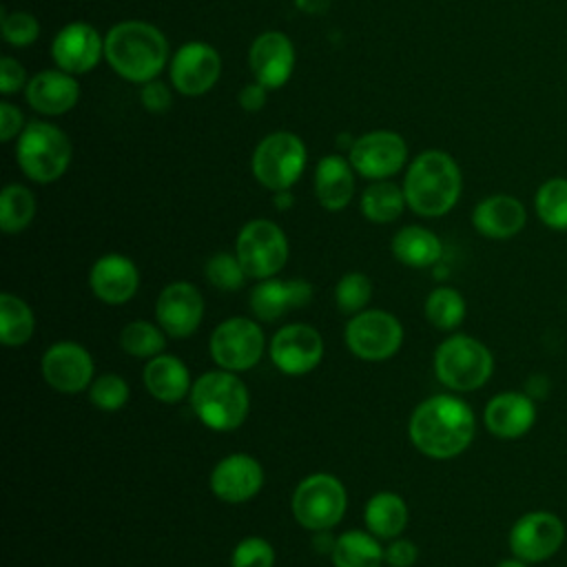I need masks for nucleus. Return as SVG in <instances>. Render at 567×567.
Wrapping results in <instances>:
<instances>
[{
    "mask_svg": "<svg viewBox=\"0 0 567 567\" xmlns=\"http://www.w3.org/2000/svg\"><path fill=\"white\" fill-rule=\"evenodd\" d=\"M16 159L29 179L49 184L66 173L71 164V142L62 128L35 120L20 133Z\"/></svg>",
    "mask_w": 567,
    "mask_h": 567,
    "instance_id": "obj_6",
    "label": "nucleus"
},
{
    "mask_svg": "<svg viewBox=\"0 0 567 567\" xmlns=\"http://www.w3.org/2000/svg\"><path fill=\"white\" fill-rule=\"evenodd\" d=\"M206 279L210 286H215L217 290H239L244 286V279L248 277L239 257L230 255V252H217L206 261Z\"/></svg>",
    "mask_w": 567,
    "mask_h": 567,
    "instance_id": "obj_38",
    "label": "nucleus"
},
{
    "mask_svg": "<svg viewBox=\"0 0 567 567\" xmlns=\"http://www.w3.org/2000/svg\"><path fill=\"white\" fill-rule=\"evenodd\" d=\"M24 117L20 113L18 106H13L11 102H2L0 104V137L2 142H9L13 135L24 131Z\"/></svg>",
    "mask_w": 567,
    "mask_h": 567,
    "instance_id": "obj_45",
    "label": "nucleus"
},
{
    "mask_svg": "<svg viewBox=\"0 0 567 567\" xmlns=\"http://www.w3.org/2000/svg\"><path fill=\"white\" fill-rule=\"evenodd\" d=\"M567 529L558 514L547 509L525 512L514 520L507 534L512 556L536 565L554 558L565 545Z\"/></svg>",
    "mask_w": 567,
    "mask_h": 567,
    "instance_id": "obj_10",
    "label": "nucleus"
},
{
    "mask_svg": "<svg viewBox=\"0 0 567 567\" xmlns=\"http://www.w3.org/2000/svg\"><path fill=\"white\" fill-rule=\"evenodd\" d=\"M323 339L308 323H288L270 341V359L284 374H306L319 365Z\"/></svg>",
    "mask_w": 567,
    "mask_h": 567,
    "instance_id": "obj_14",
    "label": "nucleus"
},
{
    "mask_svg": "<svg viewBox=\"0 0 567 567\" xmlns=\"http://www.w3.org/2000/svg\"><path fill=\"white\" fill-rule=\"evenodd\" d=\"M348 159L361 177L385 179L403 168L408 144L394 131H372L352 142Z\"/></svg>",
    "mask_w": 567,
    "mask_h": 567,
    "instance_id": "obj_13",
    "label": "nucleus"
},
{
    "mask_svg": "<svg viewBox=\"0 0 567 567\" xmlns=\"http://www.w3.org/2000/svg\"><path fill=\"white\" fill-rule=\"evenodd\" d=\"M89 399L104 412H115L128 401V383L120 374H102L89 385Z\"/></svg>",
    "mask_w": 567,
    "mask_h": 567,
    "instance_id": "obj_39",
    "label": "nucleus"
},
{
    "mask_svg": "<svg viewBox=\"0 0 567 567\" xmlns=\"http://www.w3.org/2000/svg\"><path fill=\"white\" fill-rule=\"evenodd\" d=\"M51 55L58 69L82 75L95 69L100 58L104 55V38L95 27L86 22H71L58 31L51 42Z\"/></svg>",
    "mask_w": 567,
    "mask_h": 567,
    "instance_id": "obj_18",
    "label": "nucleus"
},
{
    "mask_svg": "<svg viewBox=\"0 0 567 567\" xmlns=\"http://www.w3.org/2000/svg\"><path fill=\"white\" fill-rule=\"evenodd\" d=\"M44 381L64 394H75L93 383V359L75 341H58L42 354Z\"/></svg>",
    "mask_w": 567,
    "mask_h": 567,
    "instance_id": "obj_16",
    "label": "nucleus"
},
{
    "mask_svg": "<svg viewBox=\"0 0 567 567\" xmlns=\"http://www.w3.org/2000/svg\"><path fill=\"white\" fill-rule=\"evenodd\" d=\"M383 558L390 567H412L419 558V549L412 540L408 538H394L385 551H383Z\"/></svg>",
    "mask_w": 567,
    "mask_h": 567,
    "instance_id": "obj_43",
    "label": "nucleus"
},
{
    "mask_svg": "<svg viewBox=\"0 0 567 567\" xmlns=\"http://www.w3.org/2000/svg\"><path fill=\"white\" fill-rule=\"evenodd\" d=\"M235 255L239 257L246 275L261 281L286 266L288 239L275 221L252 219L239 230Z\"/></svg>",
    "mask_w": 567,
    "mask_h": 567,
    "instance_id": "obj_9",
    "label": "nucleus"
},
{
    "mask_svg": "<svg viewBox=\"0 0 567 567\" xmlns=\"http://www.w3.org/2000/svg\"><path fill=\"white\" fill-rule=\"evenodd\" d=\"M527 224V210L514 195L496 193L481 199L472 210V226L487 239L516 237Z\"/></svg>",
    "mask_w": 567,
    "mask_h": 567,
    "instance_id": "obj_22",
    "label": "nucleus"
},
{
    "mask_svg": "<svg viewBox=\"0 0 567 567\" xmlns=\"http://www.w3.org/2000/svg\"><path fill=\"white\" fill-rule=\"evenodd\" d=\"M221 73L219 53L206 42H186L171 60V82L182 95H204Z\"/></svg>",
    "mask_w": 567,
    "mask_h": 567,
    "instance_id": "obj_15",
    "label": "nucleus"
},
{
    "mask_svg": "<svg viewBox=\"0 0 567 567\" xmlns=\"http://www.w3.org/2000/svg\"><path fill=\"white\" fill-rule=\"evenodd\" d=\"M536 217L551 230H567V177L545 179L534 195Z\"/></svg>",
    "mask_w": 567,
    "mask_h": 567,
    "instance_id": "obj_33",
    "label": "nucleus"
},
{
    "mask_svg": "<svg viewBox=\"0 0 567 567\" xmlns=\"http://www.w3.org/2000/svg\"><path fill=\"white\" fill-rule=\"evenodd\" d=\"M392 255L410 268H427L441 259L443 244L423 226H403L392 237Z\"/></svg>",
    "mask_w": 567,
    "mask_h": 567,
    "instance_id": "obj_28",
    "label": "nucleus"
},
{
    "mask_svg": "<svg viewBox=\"0 0 567 567\" xmlns=\"http://www.w3.org/2000/svg\"><path fill=\"white\" fill-rule=\"evenodd\" d=\"M144 385L162 403H179L193 388L188 368L173 354H157L144 365Z\"/></svg>",
    "mask_w": 567,
    "mask_h": 567,
    "instance_id": "obj_27",
    "label": "nucleus"
},
{
    "mask_svg": "<svg viewBox=\"0 0 567 567\" xmlns=\"http://www.w3.org/2000/svg\"><path fill=\"white\" fill-rule=\"evenodd\" d=\"M275 204H277V208H279V210L290 208V206H292V195H290L288 190H279V193L275 195Z\"/></svg>",
    "mask_w": 567,
    "mask_h": 567,
    "instance_id": "obj_48",
    "label": "nucleus"
},
{
    "mask_svg": "<svg viewBox=\"0 0 567 567\" xmlns=\"http://www.w3.org/2000/svg\"><path fill=\"white\" fill-rule=\"evenodd\" d=\"M405 193L392 182L377 179L370 184L361 195V213L365 219L374 224H390L394 221L405 208Z\"/></svg>",
    "mask_w": 567,
    "mask_h": 567,
    "instance_id": "obj_31",
    "label": "nucleus"
},
{
    "mask_svg": "<svg viewBox=\"0 0 567 567\" xmlns=\"http://www.w3.org/2000/svg\"><path fill=\"white\" fill-rule=\"evenodd\" d=\"M2 35L13 47H29L40 35L38 20L27 11L7 13L2 9Z\"/></svg>",
    "mask_w": 567,
    "mask_h": 567,
    "instance_id": "obj_41",
    "label": "nucleus"
},
{
    "mask_svg": "<svg viewBox=\"0 0 567 567\" xmlns=\"http://www.w3.org/2000/svg\"><path fill=\"white\" fill-rule=\"evenodd\" d=\"M120 346L124 352L140 357V359H153L162 354L166 339L164 330L151 321H131L120 332Z\"/></svg>",
    "mask_w": 567,
    "mask_h": 567,
    "instance_id": "obj_36",
    "label": "nucleus"
},
{
    "mask_svg": "<svg viewBox=\"0 0 567 567\" xmlns=\"http://www.w3.org/2000/svg\"><path fill=\"white\" fill-rule=\"evenodd\" d=\"M266 86H261L259 82H252V84H246L241 91H239V104L244 111H259L264 104H266Z\"/></svg>",
    "mask_w": 567,
    "mask_h": 567,
    "instance_id": "obj_46",
    "label": "nucleus"
},
{
    "mask_svg": "<svg viewBox=\"0 0 567 567\" xmlns=\"http://www.w3.org/2000/svg\"><path fill=\"white\" fill-rule=\"evenodd\" d=\"M155 317L166 334L175 339L190 337L202 323L204 299L199 290L188 281L168 284L157 297Z\"/></svg>",
    "mask_w": 567,
    "mask_h": 567,
    "instance_id": "obj_17",
    "label": "nucleus"
},
{
    "mask_svg": "<svg viewBox=\"0 0 567 567\" xmlns=\"http://www.w3.org/2000/svg\"><path fill=\"white\" fill-rule=\"evenodd\" d=\"M248 64L255 75V82H259L266 89H279L284 86L295 69V47L281 31H266L255 38Z\"/></svg>",
    "mask_w": 567,
    "mask_h": 567,
    "instance_id": "obj_20",
    "label": "nucleus"
},
{
    "mask_svg": "<svg viewBox=\"0 0 567 567\" xmlns=\"http://www.w3.org/2000/svg\"><path fill=\"white\" fill-rule=\"evenodd\" d=\"M140 100L148 113H166L173 104V93L164 82L151 80V82H144L140 91Z\"/></svg>",
    "mask_w": 567,
    "mask_h": 567,
    "instance_id": "obj_42",
    "label": "nucleus"
},
{
    "mask_svg": "<svg viewBox=\"0 0 567 567\" xmlns=\"http://www.w3.org/2000/svg\"><path fill=\"white\" fill-rule=\"evenodd\" d=\"M230 565L233 567H272L275 549L261 536H246L235 545Z\"/></svg>",
    "mask_w": 567,
    "mask_h": 567,
    "instance_id": "obj_40",
    "label": "nucleus"
},
{
    "mask_svg": "<svg viewBox=\"0 0 567 567\" xmlns=\"http://www.w3.org/2000/svg\"><path fill=\"white\" fill-rule=\"evenodd\" d=\"M297 9L306 11V13H323L330 7V0H295Z\"/></svg>",
    "mask_w": 567,
    "mask_h": 567,
    "instance_id": "obj_47",
    "label": "nucleus"
},
{
    "mask_svg": "<svg viewBox=\"0 0 567 567\" xmlns=\"http://www.w3.org/2000/svg\"><path fill=\"white\" fill-rule=\"evenodd\" d=\"M403 341V328L396 317L383 310H361L346 326L348 350L363 361L390 359Z\"/></svg>",
    "mask_w": 567,
    "mask_h": 567,
    "instance_id": "obj_12",
    "label": "nucleus"
},
{
    "mask_svg": "<svg viewBox=\"0 0 567 567\" xmlns=\"http://www.w3.org/2000/svg\"><path fill=\"white\" fill-rule=\"evenodd\" d=\"M27 102L44 115H62L71 111L80 97L78 80L58 69V71H40L27 82Z\"/></svg>",
    "mask_w": 567,
    "mask_h": 567,
    "instance_id": "obj_25",
    "label": "nucleus"
},
{
    "mask_svg": "<svg viewBox=\"0 0 567 567\" xmlns=\"http://www.w3.org/2000/svg\"><path fill=\"white\" fill-rule=\"evenodd\" d=\"M372 297V281L363 272H346L334 286V301L346 315L365 310Z\"/></svg>",
    "mask_w": 567,
    "mask_h": 567,
    "instance_id": "obj_37",
    "label": "nucleus"
},
{
    "mask_svg": "<svg viewBox=\"0 0 567 567\" xmlns=\"http://www.w3.org/2000/svg\"><path fill=\"white\" fill-rule=\"evenodd\" d=\"M408 505L394 492H379L365 503L363 520L370 534L377 538H399L408 527Z\"/></svg>",
    "mask_w": 567,
    "mask_h": 567,
    "instance_id": "obj_29",
    "label": "nucleus"
},
{
    "mask_svg": "<svg viewBox=\"0 0 567 567\" xmlns=\"http://www.w3.org/2000/svg\"><path fill=\"white\" fill-rule=\"evenodd\" d=\"M104 58L128 82H151L168 60L164 33L142 20L117 22L104 38Z\"/></svg>",
    "mask_w": 567,
    "mask_h": 567,
    "instance_id": "obj_2",
    "label": "nucleus"
},
{
    "mask_svg": "<svg viewBox=\"0 0 567 567\" xmlns=\"http://www.w3.org/2000/svg\"><path fill=\"white\" fill-rule=\"evenodd\" d=\"M346 487L343 483L326 472L306 476L292 494L295 520L312 532L332 529L346 514Z\"/></svg>",
    "mask_w": 567,
    "mask_h": 567,
    "instance_id": "obj_7",
    "label": "nucleus"
},
{
    "mask_svg": "<svg viewBox=\"0 0 567 567\" xmlns=\"http://www.w3.org/2000/svg\"><path fill=\"white\" fill-rule=\"evenodd\" d=\"M496 567H529V563H525L516 556H509V558H503L501 563H496Z\"/></svg>",
    "mask_w": 567,
    "mask_h": 567,
    "instance_id": "obj_49",
    "label": "nucleus"
},
{
    "mask_svg": "<svg viewBox=\"0 0 567 567\" xmlns=\"http://www.w3.org/2000/svg\"><path fill=\"white\" fill-rule=\"evenodd\" d=\"M492 372L494 357L489 348L470 334H452L441 341L434 352V374L454 392H472L483 388Z\"/></svg>",
    "mask_w": 567,
    "mask_h": 567,
    "instance_id": "obj_5",
    "label": "nucleus"
},
{
    "mask_svg": "<svg viewBox=\"0 0 567 567\" xmlns=\"http://www.w3.org/2000/svg\"><path fill=\"white\" fill-rule=\"evenodd\" d=\"M27 82V73L24 66L13 60V58H2L0 60V91L4 95H11L16 91H20Z\"/></svg>",
    "mask_w": 567,
    "mask_h": 567,
    "instance_id": "obj_44",
    "label": "nucleus"
},
{
    "mask_svg": "<svg viewBox=\"0 0 567 567\" xmlns=\"http://www.w3.org/2000/svg\"><path fill=\"white\" fill-rule=\"evenodd\" d=\"M264 485V470L248 454H228L210 472V489L224 503H246Z\"/></svg>",
    "mask_w": 567,
    "mask_h": 567,
    "instance_id": "obj_21",
    "label": "nucleus"
},
{
    "mask_svg": "<svg viewBox=\"0 0 567 567\" xmlns=\"http://www.w3.org/2000/svg\"><path fill=\"white\" fill-rule=\"evenodd\" d=\"M306 146L288 131L266 135L252 153V173L257 182L275 193L288 190L306 168Z\"/></svg>",
    "mask_w": 567,
    "mask_h": 567,
    "instance_id": "obj_8",
    "label": "nucleus"
},
{
    "mask_svg": "<svg viewBox=\"0 0 567 567\" xmlns=\"http://www.w3.org/2000/svg\"><path fill=\"white\" fill-rule=\"evenodd\" d=\"M467 312L463 295L452 286L434 288L425 299V317L436 330H454L463 323Z\"/></svg>",
    "mask_w": 567,
    "mask_h": 567,
    "instance_id": "obj_35",
    "label": "nucleus"
},
{
    "mask_svg": "<svg viewBox=\"0 0 567 567\" xmlns=\"http://www.w3.org/2000/svg\"><path fill=\"white\" fill-rule=\"evenodd\" d=\"M312 299V286L303 279H261L250 292V308L261 321H277L290 308H301Z\"/></svg>",
    "mask_w": 567,
    "mask_h": 567,
    "instance_id": "obj_24",
    "label": "nucleus"
},
{
    "mask_svg": "<svg viewBox=\"0 0 567 567\" xmlns=\"http://www.w3.org/2000/svg\"><path fill=\"white\" fill-rule=\"evenodd\" d=\"M35 217V197L22 184H9L0 195V228L9 235L24 230Z\"/></svg>",
    "mask_w": 567,
    "mask_h": 567,
    "instance_id": "obj_34",
    "label": "nucleus"
},
{
    "mask_svg": "<svg viewBox=\"0 0 567 567\" xmlns=\"http://www.w3.org/2000/svg\"><path fill=\"white\" fill-rule=\"evenodd\" d=\"M461 168L454 157L443 151H425L416 155L403 179L405 202L421 217H441L450 213L461 197Z\"/></svg>",
    "mask_w": 567,
    "mask_h": 567,
    "instance_id": "obj_3",
    "label": "nucleus"
},
{
    "mask_svg": "<svg viewBox=\"0 0 567 567\" xmlns=\"http://www.w3.org/2000/svg\"><path fill=\"white\" fill-rule=\"evenodd\" d=\"M483 423L496 439H520L536 423V401L532 394L518 390L498 392L487 401L483 410Z\"/></svg>",
    "mask_w": 567,
    "mask_h": 567,
    "instance_id": "obj_19",
    "label": "nucleus"
},
{
    "mask_svg": "<svg viewBox=\"0 0 567 567\" xmlns=\"http://www.w3.org/2000/svg\"><path fill=\"white\" fill-rule=\"evenodd\" d=\"M89 284L100 301L117 306L133 299L140 286V272L128 257L109 252L93 264L89 272Z\"/></svg>",
    "mask_w": 567,
    "mask_h": 567,
    "instance_id": "obj_23",
    "label": "nucleus"
},
{
    "mask_svg": "<svg viewBox=\"0 0 567 567\" xmlns=\"http://www.w3.org/2000/svg\"><path fill=\"white\" fill-rule=\"evenodd\" d=\"M264 348V330L248 317H230L210 334V357L221 370H250L259 363Z\"/></svg>",
    "mask_w": 567,
    "mask_h": 567,
    "instance_id": "obj_11",
    "label": "nucleus"
},
{
    "mask_svg": "<svg viewBox=\"0 0 567 567\" xmlns=\"http://www.w3.org/2000/svg\"><path fill=\"white\" fill-rule=\"evenodd\" d=\"M35 330V317L31 308L16 295H0V339L4 346H24Z\"/></svg>",
    "mask_w": 567,
    "mask_h": 567,
    "instance_id": "obj_32",
    "label": "nucleus"
},
{
    "mask_svg": "<svg viewBox=\"0 0 567 567\" xmlns=\"http://www.w3.org/2000/svg\"><path fill=\"white\" fill-rule=\"evenodd\" d=\"M408 434L414 447L436 461L463 454L476 434L472 408L454 394H434L416 405L410 416Z\"/></svg>",
    "mask_w": 567,
    "mask_h": 567,
    "instance_id": "obj_1",
    "label": "nucleus"
},
{
    "mask_svg": "<svg viewBox=\"0 0 567 567\" xmlns=\"http://www.w3.org/2000/svg\"><path fill=\"white\" fill-rule=\"evenodd\" d=\"M350 159L326 155L315 171V195L326 210H341L354 195V173Z\"/></svg>",
    "mask_w": 567,
    "mask_h": 567,
    "instance_id": "obj_26",
    "label": "nucleus"
},
{
    "mask_svg": "<svg viewBox=\"0 0 567 567\" xmlns=\"http://www.w3.org/2000/svg\"><path fill=\"white\" fill-rule=\"evenodd\" d=\"M383 551L374 534L350 529L337 536L330 558L334 567H381Z\"/></svg>",
    "mask_w": 567,
    "mask_h": 567,
    "instance_id": "obj_30",
    "label": "nucleus"
},
{
    "mask_svg": "<svg viewBox=\"0 0 567 567\" xmlns=\"http://www.w3.org/2000/svg\"><path fill=\"white\" fill-rule=\"evenodd\" d=\"M190 408L197 419L217 432L239 427L250 410V394L244 381L230 370L204 372L190 388Z\"/></svg>",
    "mask_w": 567,
    "mask_h": 567,
    "instance_id": "obj_4",
    "label": "nucleus"
}]
</instances>
